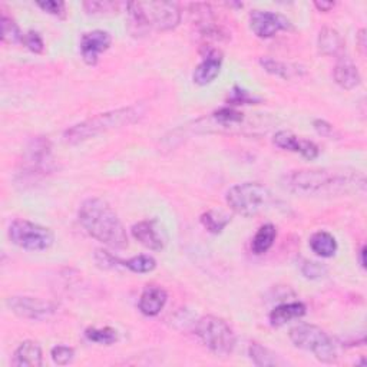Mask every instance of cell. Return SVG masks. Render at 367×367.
Masks as SVG:
<instances>
[{
    "label": "cell",
    "instance_id": "40",
    "mask_svg": "<svg viewBox=\"0 0 367 367\" xmlns=\"http://www.w3.org/2000/svg\"><path fill=\"white\" fill-rule=\"evenodd\" d=\"M364 254H366V247L363 245L361 250L359 251V260H360V266L364 268L366 267V261H364Z\"/></svg>",
    "mask_w": 367,
    "mask_h": 367
},
{
    "label": "cell",
    "instance_id": "33",
    "mask_svg": "<svg viewBox=\"0 0 367 367\" xmlns=\"http://www.w3.org/2000/svg\"><path fill=\"white\" fill-rule=\"evenodd\" d=\"M302 272L306 279L310 280H317L325 277L327 274V268L326 266L316 263V261H304V264H302Z\"/></svg>",
    "mask_w": 367,
    "mask_h": 367
},
{
    "label": "cell",
    "instance_id": "36",
    "mask_svg": "<svg viewBox=\"0 0 367 367\" xmlns=\"http://www.w3.org/2000/svg\"><path fill=\"white\" fill-rule=\"evenodd\" d=\"M95 259H97V263L99 264V267H102V268H113V267L118 266V263L122 266L121 260H118L117 257H113L112 254H109L108 251H104V250L97 251Z\"/></svg>",
    "mask_w": 367,
    "mask_h": 367
},
{
    "label": "cell",
    "instance_id": "23",
    "mask_svg": "<svg viewBox=\"0 0 367 367\" xmlns=\"http://www.w3.org/2000/svg\"><path fill=\"white\" fill-rule=\"evenodd\" d=\"M229 222H231V217L221 210H210L201 215V224L206 231L213 234H220Z\"/></svg>",
    "mask_w": 367,
    "mask_h": 367
},
{
    "label": "cell",
    "instance_id": "29",
    "mask_svg": "<svg viewBox=\"0 0 367 367\" xmlns=\"http://www.w3.org/2000/svg\"><path fill=\"white\" fill-rule=\"evenodd\" d=\"M0 26H2V40L5 43L22 42L23 35L20 33L17 23L12 17H9L8 15L3 13L2 19H0Z\"/></svg>",
    "mask_w": 367,
    "mask_h": 367
},
{
    "label": "cell",
    "instance_id": "7",
    "mask_svg": "<svg viewBox=\"0 0 367 367\" xmlns=\"http://www.w3.org/2000/svg\"><path fill=\"white\" fill-rule=\"evenodd\" d=\"M270 199L271 193L259 182L237 184L227 193V204L229 209L247 218L260 214Z\"/></svg>",
    "mask_w": 367,
    "mask_h": 367
},
{
    "label": "cell",
    "instance_id": "19",
    "mask_svg": "<svg viewBox=\"0 0 367 367\" xmlns=\"http://www.w3.org/2000/svg\"><path fill=\"white\" fill-rule=\"evenodd\" d=\"M260 65L264 67V71L268 72L270 75L282 78L284 81H288L293 78H300L304 74L303 67L293 65V63L283 62V60L272 59V58H261Z\"/></svg>",
    "mask_w": 367,
    "mask_h": 367
},
{
    "label": "cell",
    "instance_id": "4",
    "mask_svg": "<svg viewBox=\"0 0 367 367\" xmlns=\"http://www.w3.org/2000/svg\"><path fill=\"white\" fill-rule=\"evenodd\" d=\"M128 17L133 33L149 31H171L181 22V9L174 2H131L127 3Z\"/></svg>",
    "mask_w": 367,
    "mask_h": 367
},
{
    "label": "cell",
    "instance_id": "39",
    "mask_svg": "<svg viewBox=\"0 0 367 367\" xmlns=\"http://www.w3.org/2000/svg\"><path fill=\"white\" fill-rule=\"evenodd\" d=\"M366 31L364 29H361L360 32H359V35H357V42H359V46H360V49H361V52L364 54V49H366Z\"/></svg>",
    "mask_w": 367,
    "mask_h": 367
},
{
    "label": "cell",
    "instance_id": "8",
    "mask_svg": "<svg viewBox=\"0 0 367 367\" xmlns=\"http://www.w3.org/2000/svg\"><path fill=\"white\" fill-rule=\"evenodd\" d=\"M9 238L15 245L28 251H44L55 243L49 228L28 220H15L9 227Z\"/></svg>",
    "mask_w": 367,
    "mask_h": 367
},
{
    "label": "cell",
    "instance_id": "16",
    "mask_svg": "<svg viewBox=\"0 0 367 367\" xmlns=\"http://www.w3.org/2000/svg\"><path fill=\"white\" fill-rule=\"evenodd\" d=\"M43 361L42 349L36 341L26 340L15 350L12 364L17 367H40Z\"/></svg>",
    "mask_w": 367,
    "mask_h": 367
},
{
    "label": "cell",
    "instance_id": "22",
    "mask_svg": "<svg viewBox=\"0 0 367 367\" xmlns=\"http://www.w3.org/2000/svg\"><path fill=\"white\" fill-rule=\"evenodd\" d=\"M275 238H277V229H275L272 224L261 225L251 241L252 252L257 256L264 254V252H267L272 247Z\"/></svg>",
    "mask_w": 367,
    "mask_h": 367
},
{
    "label": "cell",
    "instance_id": "31",
    "mask_svg": "<svg viewBox=\"0 0 367 367\" xmlns=\"http://www.w3.org/2000/svg\"><path fill=\"white\" fill-rule=\"evenodd\" d=\"M83 8L90 15H106V13H113V12H118L120 9V3L117 2H85Z\"/></svg>",
    "mask_w": 367,
    "mask_h": 367
},
{
    "label": "cell",
    "instance_id": "5",
    "mask_svg": "<svg viewBox=\"0 0 367 367\" xmlns=\"http://www.w3.org/2000/svg\"><path fill=\"white\" fill-rule=\"evenodd\" d=\"M288 336L295 348L311 352L320 361L334 363L339 359V343L318 326L302 323L294 326Z\"/></svg>",
    "mask_w": 367,
    "mask_h": 367
},
{
    "label": "cell",
    "instance_id": "27",
    "mask_svg": "<svg viewBox=\"0 0 367 367\" xmlns=\"http://www.w3.org/2000/svg\"><path fill=\"white\" fill-rule=\"evenodd\" d=\"M85 336L89 341H94L98 344H105V346H111L115 341L118 340V333L112 327H104V329H97V327H89L85 332Z\"/></svg>",
    "mask_w": 367,
    "mask_h": 367
},
{
    "label": "cell",
    "instance_id": "20",
    "mask_svg": "<svg viewBox=\"0 0 367 367\" xmlns=\"http://www.w3.org/2000/svg\"><path fill=\"white\" fill-rule=\"evenodd\" d=\"M317 48L321 55L339 56L344 49V40L336 29L323 28L317 38Z\"/></svg>",
    "mask_w": 367,
    "mask_h": 367
},
{
    "label": "cell",
    "instance_id": "11",
    "mask_svg": "<svg viewBox=\"0 0 367 367\" xmlns=\"http://www.w3.org/2000/svg\"><path fill=\"white\" fill-rule=\"evenodd\" d=\"M250 26L261 39L272 38L279 32L293 28L291 22L286 16L270 10H252L250 15Z\"/></svg>",
    "mask_w": 367,
    "mask_h": 367
},
{
    "label": "cell",
    "instance_id": "28",
    "mask_svg": "<svg viewBox=\"0 0 367 367\" xmlns=\"http://www.w3.org/2000/svg\"><path fill=\"white\" fill-rule=\"evenodd\" d=\"M122 266L128 270H131L132 272L136 274H145V272H151L156 268V260L151 256L142 254V256H136L132 257L127 261H122Z\"/></svg>",
    "mask_w": 367,
    "mask_h": 367
},
{
    "label": "cell",
    "instance_id": "38",
    "mask_svg": "<svg viewBox=\"0 0 367 367\" xmlns=\"http://www.w3.org/2000/svg\"><path fill=\"white\" fill-rule=\"evenodd\" d=\"M314 6L320 10V12H329L334 8L333 2H314Z\"/></svg>",
    "mask_w": 367,
    "mask_h": 367
},
{
    "label": "cell",
    "instance_id": "21",
    "mask_svg": "<svg viewBox=\"0 0 367 367\" xmlns=\"http://www.w3.org/2000/svg\"><path fill=\"white\" fill-rule=\"evenodd\" d=\"M310 248L318 257L330 259L337 252V241L327 231H317L310 238Z\"/></svg>",
    "mask_w": 367,
    "mask_h": 367
},
{
    "label": "cell",
    "instance_id": "10",
    "mask_svg": "<svg viewBox=\"0 0 367 367\" xmlns=\"http://www.w3.org/2000/svg\"><path fill=\"white\" fill-rule=\"evenodd\" d=\"M8 307L19 317L26 320L43 321L51 318L56 313V306L51 302L42 300L38 297L13 295L6 300Z\"/></svg>",
    "mask_w": 367,
    "mask_h": 367
},
{
    "label": "cell",
    "instance_id": "2",
    "mask_svg": "<svg viewBox=\"0 0 367 367\" xmlns=\"http://www.w3.org/2000/svg\"><path fill=\"white\" fill-rule=\"evenodd\" d=\"M79 222L86 233L102 244L122 250L128 247L125 227L112 206L102 198H89L79 209Z\"/></svg>",
    "mask_w": 367,
    "mask_h": 367
},
{
    "label": "cell",
    "instance_id": "26",
    "mask_svg": "<svg viewBox=\"0 0 367 367\" xmlns=\"http://www.w3.org/2000/svg\"><path fill=\"white\" fill-rule=\"evenodd\" d=\"M213 118L215 120L217 124L222 127H231V125H238L244 120V113L237 111L233 106H224L213 113Z\"/></svg>",
    "mask_w": 367,
    "mask_h": 367
},
{
    "label": "cell",
    "instance_id": "9",
    "mask_svg": "<svg viewBox=\"0 0 367 367\" xmlns=\"http://www.w3.org/2000/svg\"><path fill=\"white\" fill-rule=\"evenodd\" d=\"M25 168L32 175H46L54 171L52 144L44 136H36L29 142L25 152Z\"/></svg>",
    "mask_w": 367,
    "mask_h": 367
},
{
    "label": "cell",
    "instance_id": "37",
    "mask_svg": "<svg viewBox=\"0 0 367 367\" xmlns=\"http://www.w3.org/2000/svg\"><path fill=\"white\" fill-rule=\"evenodd\" d=\"M314 129L320 133V135H323V136H329V135H332V132H333V127L329 124V122H326V121H323V120H317V121H314Z\"/></svg>",
    "mask_w": 367,
    "mask_h": 367
},
{
    "label": "cell",
    "instance_id": "35",
    "mask_svg": "<svg viewBox=\"0 0 367 367\" xmlns=\"http://www.w3.org/2000/svg\"><path fill=\"white\" fill-rule=\"evenodd\" d=\"M38 6L49 15H54L56 17H65L66 16V5L63 2H56V0H46V2H38Z\"/></svg>",
    "mask_w": 367,
    "mask_h": 367
},
{
    "label": "cell",
    "instance_id": "3",
    "mask_svg": "<svg viewBox=\"0 0 367 367\" xmlns=\"http://www.w3.org/2000/svg\"><path fill=\"white\" fill-rule=\"evenodd\" d=\"M142 115L144 112L141 106H127L99 113L94 118H89L83 122L67 128L63 133V141L69 145H76L108 131L120 129L140 121Z\"/></svg>",
    "mask_w": 367,
    "mask_h": 367
},
{
    "label": "cell",
    "instance_id": "12",
    "mask_svg": "<svg viewBox=\"0 0 367 367\" xmlns=\"http://www.w3.org/2000/svg\"><path fill=\"white\" fill-rule=\"evenodd\" d=\"M202 62L195 67L193 79L197 85H209L220 75L222 65V52L215 46H202Z\"/></svg>",
    "mask_w": 367,
    "mask_h": 367
},
{
    "label": "cell",
    "instance_id": "24",
    "mask_svg": "<svg viewBox=\"0 0 367 367\" xmlns=\"http://www.w3.org/2000/svg\"><path fill=\"white\" fill-rule=\"evenodd\" d=\"M248 356L252 360V363L260 367L279 366L282 363L277 354L272 353L270 349L261 346L259 343H252L248 348Z\"/></svg>",
    "mask_w": 367,
    "mask_h": 367
},
{
    "label": "cell",
    "instance_id": "1",
    "mask_svg": "<svg viewBox=\"0 0 367 367\" xmlns=\"http://www.w3.org/2000/svg\"><path fill=\"white\" fill-rule=\"evenodd\" d=\"M284 187L298 195L341 194L364 186L363 177L337 170H300L291 171L283 178Z\"/></svg>",
    "mask_w": 367,
    "mask_h": 367
},
{
    "label": "cell",
    "instance_id": "6",
    "mask_svg": "<svg viewBox=\"0 0 367 367\" xmlns=\"http://www.w3.org/2000/svg\"><path fill=\"white\" fill-rule=\"evenodd\" d=\"M194 333L204 346L217 356H229L236 349V333L227 321L220 317L204 316L198 318L195 321Z\"/></svg>",
    "mask_w": 367,
    "mask_h": 367
},
{
    "label": "cell",
    "instance_id": "25",
    "mask_svg": "<svg viewBox=\"0 0 367 367\" xmlns=\"http://www.w3.org/2000/svg\"><path fill=\"white\" fill-rule=\"evenodd\" d=\"M272 142L275 147H279L282 149L291 151V152H300V154L304 145V140H300V138L295 136L290 131H280L275 133Z\"/></svg>",
    "mask_w": 367,
    "mask_h": 367
},
{
    "label": "cell",
    "instance_id": "15",
    "mask_svg": "<svg viewBox=\"0 0 367 367\" xmlns=\"http://www.w3.org/2000/svg\"><path fill=\"white\" fill-rule=\"evenodd\" d=\"M168 300V294L163 287L158 286H148L142 291L140 297V303H138V307H140L141 313L148 316V317H155L161 313V310L164 309Z\"/></svg>",
    "mask_w": 367,
    "mask_h": 367
},
{
    "label": "cell",
    "instance_id": "34",
    "mask_svg": "<svg viewBox=\"0 0 367 367\" xmlns=\"http://www.w3.org/2000/svg\"><path fill=\"white\" fill-rule=\"evenodd\" d=\"M22 43L25 44L26 48L29 51H32L33 54H42L44 51V42H43L42 36L35 31H29L28 33L23 35Z\"/></svg>",
    "mask_w": 367,
    "mask_h": 367
},
{
    "label": "cell",
    "instance_id": "32",
    "mask_svg": "<svg viewBox=\"0 0 367 367\" xmlns=\"http://www.w3.org/2000/svg\"><path fill=\"white\" fill-rule=\"evenodd\" d=\"M52 360L58 366H66L69 363H72L75 357V350L69 346H63V344H59V346H55L51 352Z\"/></svg>",
    "mask_w": 367,
    "mask_h": 367
},
{
    "label": "cell",
    "instance_id": "13",
    "mask_svg": "<svg viewBox=\"0 0 367 367\" xmlns=\"http://www.w3.org/2000/svg\"><path fill=\"white\" fill-rule=\"evenodd\" d=\"M131 233L138 243H141L148 250L161 251L167 245L165 229L156 220H147L135 224L131 228Z\"/></svg>",
    "mask_w": 367,
    "mask_h": 367
},
{
    "label": "cell",
    "instance_id": "14",
    "mask_svg": "<svg viewBox=\"0 0 367 367\" xmlns=\"http://www.w3.org/2000/svg\"><path fill=\"white\" fill-rule=\"evenodd\" d=\"M112 43V38L105 31H90L82 35L81 38V55L85 63L88 65H97L101 54L109 49Z\"/></svg>",
    "mask_w": 367,
    "mask_h": 367
},
{
    "label": "cell",
    "instance_id": "17",
    "mask_svg": "<svg viewBox=\"0 0 367 367\" xmlns=\"http://www.w3.org/2000/svg\"><path fill=\"white\" fill-rule=\"evenodd\" d=\"M333 76L339 86L348 90L354 89L361 82L357 66L348 58H343L337 62V65L334 66Z\"/></svg>",
    "mask_w": 367,
    "mask_h": 367
},
{
    "label": "cell",
    "instance_id": "18",
    "mask_svg": "<svg viewBox=\"0 0 367 367\" xmlns=\"http://www.w3.org/2000/svg\"><path fill=\"white\" fill-rule=\"evenodd\" d=\"M306 314V306L300 302H293V303H284L275 307L270 313V323L272 327H282L287 325L288 321L300 318Z\"/></svg>",
    "mask_w": 367,
    "mask_h": 367
},
{
    "label": "cell",
    "instance_id": "30",
    "mask_svg": "<svg viewBox=\"0 0 367 367\" xmlns=\"http://www.w3.org/2000/svg\"><path fill=\"white\" fill-rule=\"evenodd\" d=\"M228 102L231 105H251V104L260 102V99L256 98L254 95H251L248 90H245L240 86H234L233 90L229 92Z\"/></svg>",
    "mask_w": 367,
    "mask_h": 367
}]
</instances>
